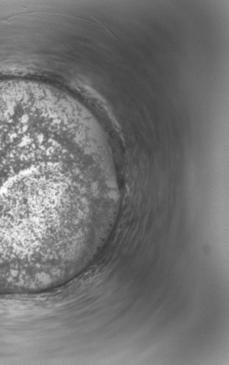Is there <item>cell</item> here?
<instances>
[{"label":"cell","mask_w":229,"mask_h":365,"mask_svg":"<svg viewBox=\"0 0 229 365\" xmlns=\"http://www.w3.org/2000/svg\"><path fill=\"white\" fill-rule=\"evenodd\" d=\"M35 122L0 119V253L56 242L91 207L93 178L44 165Z\"/></svg>","instance_id":"cell-1"}]
</instances>
